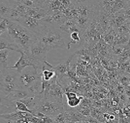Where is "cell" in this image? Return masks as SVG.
<instances>
[{
    "label": "cell",
    "instance_id": "e0dca14e",
    "mask_svg": "<svg viewBox=\"0 0 130 123\" xmlns=\"http://www.w3.org/2000/svg\"><path fill=\"white\" fill-rule=\"evenodd\" d=\"M71 38L72 41L69 44L70 45L71 43H75L79 42L80 39V32L79 31H74L71 33Z\"/></svg>",
    "mask_w": 130,
    "mask_h": 123
},
{
    "label": "cell",
    "instance_id": "7a4b0ae2",
    "mask_svg": "<svg viewBox=\"0 0 130 123\" xmlns=\"http://www.w3.org/2000/svg\"><path fill=\"white\" fill-rule=\"evenodd\" d=\"M38 40L49 51L66 47L64 38L60 31L47 23L37 35Z\"/></svg>",
    "mask_w": 130,
    "mask_h": 123
},
{
    "label": "cell",
    "instance_id": "2e32d148",
    "mask_svg": "<svg viewBox=\"0 0 130 123\" xmlns=\"http://www.w3.org/2000/svg\"><path fill=\"white\" fill-rule=\"evenodd\" d=\"M81 100H82V97H79L76 96V97L71 98V99H67V104L70 107L75 108L80 104Z\"/></svg>",
    "mask_w": 130,
    "mask_h": 123
},
{
    "label": "cell",
    "instance_id": "ba28073f",
    "mask_svg": "<svg viewBox=\"0 0 130 123\" xmlns=\"http://www.w3.org/2000/svg\"><path fill=\"white\" fill-rule=\"evenodd\" d=\"M3 50L15 51L19 53L22 52L18 46L10 38L7 32L0 36V51Z\"/></svg>",
    "mask_w": 130,
    "mask_h": 123
},
{
    "label": "cell",
    "instance_id": "52a82bcc",
    "mask_svg": "<svg viewBox=\"0 0 130 123\" xmlns=\"http://www.w3.org/2000/svg\"><path fill=\"white\" fill-rule=\"evenodd\" d=\"M15 112H19L17 101H12L5 97L0 98V115Z\"/></svg>",
    "mask_w": 130,
    "mask_h": 123
},
{
    "label": "cell",
    "instance_id": "5bb4252c",
    "mask_svg": "<svg viewBox=\"0 0 130 123\" xmlns=\"http://www.w3.org/2000/svg\"><path fill=\"white\" fill-rule=\"evenodd\" d=\"M69 62H70V60H68V61L63 63H60V64L55 66V67L54 66V70L55 72L57 78H60L67 72Z\"/></svg>",
    "mask_w": 130,
    "mask_h": 123
},
{
    "label": "cell",
    "instance_id": "277c9868",
    "mask_svg": "<svg viewBox=\"0 0 130 123\" xmlns=\"http://www.w3.org/2000/svg\"><path fill=\"white\" fill-rule=\"evenodd\" d=\"M48 52L49 50L37 40L25 54H27L31 60L34 65L33 69L41 72L42 66L45 61H47L46 57Z\"/></svg>",
    "mask_w": 130,
    "mask_h": 123
},
{
    "label": "cell",
    "instance_id": "8fae6325",
    "mask_svg": "<svg viewBox=\"0 0 130 123\" xmlns=\"http://www.w3.org/2000/svg\"><path fill=\"white\" fill-rule=\"evenodd\" d=\"M13 9V1H0V17L10 20Z\"/></svg>",
    "mask_w": 130,
    "mask_h": 123
},
{
    "label": "cell",
    "instance_id": "7c38bea8",
    "mask_svg": "<svg viewBox=\"0 0 130 123\" xmlns=\"http://www.w3.org/2000/svg\"><path fill=\"white\" fill-rule=\"evenodd\" d=\"M19 2L25 6L31 8H42L44 9L45 1L43 0H21Z\"/></svg>",
    "mask_w": 130,
    "mask_h": 123
},
{
    "label": "cell",
    "instance_id": "6da1fadb",
    "mask_svg": "<svg viewBox=\"0 0 130 123\" xmlns=\"http://www.w3.org/2000/svg\"><path fill=\"white\" fill-rule=\"evenodd\" d=\"M7 33L10 38L24 53L27 52L38 40L36 34L16 21L10 20Z\"/></svg>",
    "mask_w": 130,
    "mask_h": 123
},
{
    "label": "cell",
    "instance_id": "5b68a950",
    "mask_svg": "<svg viewBox=\"0 0 130 123\" xmlns=\"http://www.w3.org/2000/svg\"><path fill=\"white\" fill-rule=\"evenodd\" d=\"M0 76V90L6 95L15 90L20 89L18 85V73L14 69L9 67L1 73Z\"/></svg>",
    "mask_w": 130,
    "mask_h": 123
},
{
    "label": "cell",
    "instance_id": "9c48e42d",
    "mask_svg": "<svg viewBox=\"0 0 130 123\" xmlns=\"http://www.w3.org/2000/svg\"><path fill=\"white\" fill-rule=\"evenodd\" d=\"M21 56L17 60V62L15 63L14 65L10 66L11 69L15 70L18 73L20 74L23 70H25L26 67L31 66L33 69L34 65L33 63L29 58V56L24 52H21Z\"/></svg>",
    "mask_w": 130,
    "mask_h": 123
},
{
    "label": "cell",
    "instance_id": "9a60e30c",
    "mask_svg": "<svg viewBox=\"0 0 130 123\" xmlns=\"http://www.w3.org/2000/svg\"><path fill=\"white\" fill-rule=\"evenodd\" d=\"M10 20L7 19H2L0 22V36L7 32Z\"/></svg>",
    "mask_w": 130,
    "mask_h": 123
},
{
    "label": "cell",
    "instance_id": "3957f363",
    "mask_svg": "<svg viewBox=\"0 0 130 123\" xmlns=\"http://www.w3.org/2000/svg\"><path fill=\"white\" fill-rule=\"evenodd\" d=\"M18 85L20 89L29 91L35 96L42 91V79L40 72L35 69H25L19 74Z\"/></svg>",
    "mask_w": 130,
    "mask_h": 123
},
{
    "label": "cell",
    "instance_id": "30bf717a",
    "mask_svg": "<svg viewBox=\"0 0 130 123\" xmlns=\"http://www.w3.org/2000/svg\"><path fill=\"white\" fill-rule=\"evenodd\" d=\"M32 97L35 96L29 91L24 89H17L7 94L5 97L12 101H19L22 99Z\"/></svg>",
    "mask_w": 130,
    "mask_h": 123
},
{
    "label": "cell",
    "instance_id": "4fadbf2b",
    "mask_svg": "<svg viewBox=\"0 0 130 123\" xmlns=\"http://www.w3.org/2000/svg\"><path fill=\"white\" fill-rule=\"evenodd\" d=\"M10 51L3 50L0 51V73L8 69V57Z\"/></svg>",
    "mask_w": 130,
    "mask_h": 123
},
{
    "label": "cell",
    "instance_id": "8992f818",
    "mask_svg": "<svg viewBox=\"0 0 130 123\" xmlns=\"http://www.w3.org/2000/svg\"><path fill=\"white\" fill-rule=\"evenodd\" d=\"M63 103L54 100L45 99L44 95L40 99L36 110V113H39L51 118H55L63 113Z\"/></svg>",
    "mask_w": 130,
    "mask_h": 123
}]
</instances>
